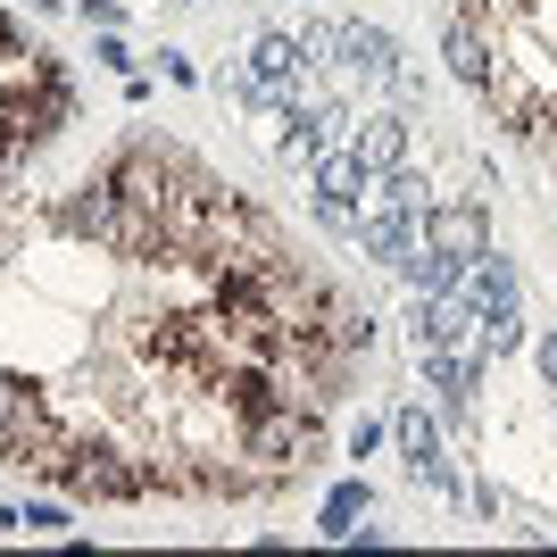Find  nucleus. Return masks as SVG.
I'll return each mask as SVG.
<instances>
[{
    "mask_svg": "<svg viewBox=\"0 0 557 557\" xmlns=\"http://www.w3.org/2000/svg\"><path fill=\"white\" fill-rule=\"evenodd\" d=\"M59 491H75V499H150V474H141L134 449H109V442H84L75 433L59 458L42 466Z\"/></svg>",
    "mask_w": 557,
    "mask_h": 557,
    "instance_id": "1",
    "label": "nucleus"
},
{
    "mask_svg": "<svg viewBox=\"0 0 557 557\" xmlns=\"http://www.w3.org/2000/svg\"><path fill=\"white\" fill-rule=\"evenodd\" d=\"M317 449H325V433H317V408H267V417L242 424V458L267 466L275 483H292V474H300Z\"/></svg>",
    "mask_w": 557,
    "mask_h": 557,
    "instance_id": "2",
    "label": "nucleus"
},
{
    "mask_svg": "<svg viewBox=\"0 0 557 557\" xmlns=\"http://www.w3.org/2000/svg\"><path fill=\"white\" fill-rule=\"evenodd\" d=\"M0 116H9V125H17L25 141H34V134H50V125H67V116H75L67 75H59V67H42V59L25 50V92H9V109H0Z\"/></svg>",
    "mask_w": 557,
    "mask_h": 557,
    "instance_id": "3",
    "label": "nucleus"
},
{
    "mask_svg": "<svg viewBox=\"0 0 557 557\" xmlns=\"http://www.w3.org/2000/svg\"><path fill=\"white\" fill-rule=\"evenodd\" d=\"M424 242H442L449 258H491V216H483V200H433L424 209Z\"/></svg>",
    "mask_w": 557,
    "mask_h": 557,
    "instance_id": "4",
    "label": "nucleus"
},
{
    "mask_svg": "<svg viewBox=\"0 0 557 557\" xmlns=\"http://www.w3.org/2000/svg\"><path fill=\"white\" fill-rule=\"evenodd\" d=\"M417 233H424V216H408V209H383V200H374V209L358 216V233H349V242H358L367 258H383V267H399V258L417 250Z\"/></svg>",
    "mask_w": 557,
    "mask_h": 557,
    "instance_id": "5",
    "label": "nucleus"
},
{
    "mask_svg": "<svg viewBox=\"0 0 557 557\" xmlns=\"http://www.w3.org/2000/svg\"><path fill=\"white\" fill-rule=\"evenodd\" d=\"M399 283H408V292H424V300H449V292L466 283V258H449L442 242H424V233H417V250L399 258Z\"/></svg>",
    "mask_w": 557,
    "mask_h": 557,
    "instance_id": "6",
    "label": "nucleus"
},
{
    "mask_svg": "<svg viewBox=\"0 0 557 557\" xmlns=\"http://www.w3.org/2000/svg\"><path fill=\"white\" fill-rule=\"evenodd\" d=\"M458 300L474 308V317H499V308H516V267H508L499 250L474 258V267H466V283H458Z\"/></svg>",
    "mask_w": 557,
    "mask_h": 557,
    "instance_id": "7",
    "label": "nucleus"
},
{
    "mask_svg": "<svg viewBox=\"0 0 557 557\" xmlns=\"http://www.w3.org/2000/svg\"><path fill=\"white\" fill-rule=\"evenodd\" d=\"M374 191V166L358 159V150H325L317 159V200H333V209H358Z\"/></svg>",
    "mask_w": 557,
    "mask_h": 557,
    "instance_id": "8",
    "label": "nucleus"
},
{
    "mask_svg": "<svg viewBox=\"0 0 557 557\" xmlns=\"http://www.w3.org/2000/svg\"><path fill=\"white\" fill-rule=\"evenodd\" d=\"M342 67L374 75V84H392V75H399V42L383 34V25H342Z\"/></svg>",
    "mask_w": 557,
    "mask_h": 557,
    "instance_id": "9",
    "label": "nucleus"
},
{
    "mask_svg": "<svg viewBox=\"0 0 557 557\" xmlns=\"http://www.w3.org/2000/svg\"><path fill=\"white\" fill-rule=\"evenodd\" d=\"M358 159L374 166V175H392V166H408V116H358Z\"/></svg>",
    "mask_w": 557,
    "mask_h": 557,
    "instance_id": "10",
    "label": "nucleus"
},
{
    "mask_svg": "<svg viewBox=\"0 0 557 557\" xmlns=\"http://www.w3.org/2000/svg\"><path fill=\"white\" fill-rule=\"evenodd\" d=\"M399 449H408V466H417L424 483H449V458H442V433H433V417L424 408H399Z\"/></svg>",
    "mask_w": 557,
    "mask_h": 557,
    "instance_id": "11",
    "label": "nucleus"
},
{
    "mask_svg": "<svg viewBox=\"0 0 557 557\" xmlns=\"http://www.w3.org/2000/svg\"><path fill=\"white\" fill-rule=\"evenodd\" d=\"M374 200H383V209H408V216H424V209H433V184H424L417 166H392V175H374Z\"/></svg>",
    "mask_w": 557,
    "mask_h": 557,
    "instance_id": "12",
    "label": "nucleus"
},
{
    "mask_svg": "<svg viewBox=\"0 0 557 557\" xmlns=\"http://www.w3.org/2000/svg\"><path fill=\"white\" fill-rule=\"evenodd\" d=\"M358 516H367V483H342L325 499V541H349V533H358Z\"/></svg>",
    "mask_w": 557,
    "mask_h": 557,
    "instance_id": "13",
    "label": "nucleus"
},
{
    "mask_svg": "<svg viewBox=\"0 0 557 557\" xmlns=\"http://www.w3.org/2000/svg\"><path fill=\"white\" fill-rule=\"evenodd\" d=\"M516 342H524V317H516V308H499V317H483V333H474V349H483V358H508Z\"/></svg>",
    "mask_w": 557,
    "mask_h": 557,
    "instance_id": "14",
    "label": "nucleus"
},
{
    "mask_svg": "<svg viewBox=\"0 0 557 557\" xmlns=\"http://www.w3.org/2000/svg\"><path fill=\"white\" fill-rule=\"evenodd\" d=\"M25 399H34V383H25V374H9V367H0V433H9V424L25 417Z\"/></svg>",
    "mask_w": 557,
    "mask_h": 557,
    "instance_id": "15",
    "label": "nucleus"
},
{
    "mask_svg": "<svg viewBox=\"0 0 557 557\" xmlns=\"http://www.w3.org/2000/svg\"><path fill=\"white\" fill-rule=\"evenodd\" d=\"M17 533H67V508H50V499H42V508L17 516Z\"/></svg>",
    "mask_w": 557,
    "mask_h": 557,
    "instance_id": "16",
    "label": "nucleus"
},
{
    "mask_svg": "<svg viewBox=\"0 0 557 557\" xmlns=\"http://www.w3.org/2000/svg\"><path fill=\"white\" fill-rule=\"evenodd\" d=\"M92 59H100V67H116V75H134V50L116 42V34H109V42H100V50H92Z\"/></svg>",
    "mask_w": 557,
    "mask_h": 557,
    "instance_id": "17",
    "label": "nucleus"
},
{
    "mask_svg": "<svg viewBox=\"0 0 557 557\" xmlns=\"http://www.w3.org/2000/svg\"><path fill=\"white\" fill-rule=\"evenodd\" d=\"M533 358H541V383L557 392V333H541V342H533Z\"/></svg>",
    "mask_w": 557,
    "mask_h": 557,
    "instance_id": "18",
    "label": "nucleus"
},
{
    "mask_svg": "<svg viewBox=\"0 0 557 557\" xmlns=\"http://www.w3.org/2000/svg\"><path fill=\"white\" fill-rule=\"evenodd\" d=\"M483 9H491L499 25H524V17H533V0H483Z\"/></svg>",
    "mask_w": 557,
    "mask_h": 557,
    "instance_id": "19",
    "label": "nucleus"
},
{
    "mask_svg": "<svg viewBox=\"0 0 557 557\" xmlns=\"http://www.w3.org/2000/svg\"><path fill=\"white\" fill-rule=\"evenodd\" d=\"M17 50H25V34H17V25H9V17H0V67H9Z\"/></svg>",
    "mask_w": 557,
    "mask_h": 557,
    "instance_id": "20",
    "label": "nucleus"
}]
</instances>
